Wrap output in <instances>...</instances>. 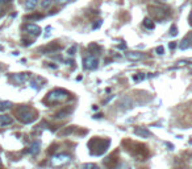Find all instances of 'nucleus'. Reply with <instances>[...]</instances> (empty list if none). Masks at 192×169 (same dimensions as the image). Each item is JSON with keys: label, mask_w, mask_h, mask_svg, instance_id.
<instances>
[{"label": "nucleus", "mask_w": 192, "mask_h": 169, "mask_svg": "<svg viewBox=\"0 0 192 169\" xmlns=\"http://www.w3.org/2000/svg\"><path fill=\"white\" fill-rule=\"evenodd\" d=\"M28 78H29V73H17V74L12 75V81L15 83H17V84L24 83Z\"/></svg>", "instance_id": "obj_10"}, {"label": "nucleus", "mask_w": 192, "mask_h": 169, "mask_svg": "<svg viewBox=\"0 0 192 169\" xmlns=\"http://www.w3.org/2000/svg\"><path fill=\"white\" fill-rule=\"evenodd\" d=\"M11 0H0V4H5V3H9Z\"/></svg>", "instance_id": "obj_31"}, {"label": "nucleus", "mask_w": 192, "mask_h": 169, "mask_svg": "<svg viewBox=\"0 0 192 169\" xmlns=\"http://www.w3.org/2000/svg\"><path fill=\"white\" fill-rule=\"evenodd\" d=\"M16 115H17V119L24 124H30L37 119V112L29 106H20L16 110Z\"/></svg>", "instance_id": "obj_2"}, {"label": "nucleus", "mask_w": 192, "mask_h": 169, "mask_svg": "<svg viewBox=\"0 0 192 169\" xmlns=\"http://www.w3.org/2000/svg\"><path fill=\"white\" fill-rule=\"evenodd\" d=\"M25 30H27L29 35H32V36H39L41 35V28L38 27V25H36V24H27L25 25V28H24Z\"/></svg>", "instance_id": "obj_8"}, {"label": "nucleus", "mask_w": 192, "mask_h": 169, "mask_svg": "<svg viewBox=\"0 0 192 169\" xmlns=\"http://www.w3.org/2000/svg\"><path fill=\"white\" fill-rule=\"evenodd\" d=\"M75 50H77V45H74V46H71L69 50H67V53H69L70 56H74L75 54Z\"/></svg>", "instance_id": "obj_24"}, {"label": "nucleus", "mask_w": 192, "mask_h": 169, "mask_svg": "<svg viewBox=\"0 0 192 169\" xmlns=\"http://www.w3.org/2000/svg\"><path fill=\"white\" fill-rule=\"evenodd\" d=\"M94 169H101V168H100V167H97V165H95V168H94Z\"/></svg>", "instance_id": "obj_33"}, {"label": "nucleus", "mask_w": 192, "mask_h": 169, "mask_svg": "<svg viewBox=\"0 0 192 169\" xmlns=\"http://www.w3.org/2000/svg\"><path fill=\"white\" fill-rule=\"evenodd\" d=\"M168 46H170V49H175V48H176V42H170Z\"/></svg>", "instance_id": "obj_30"}, {"label": "nucleus", "mask_w": 192, "mask_h": 169, "mask_svg": "<svg viewBox=\"0 0 192 169\" xmlns=\"http://www.w3.org/2000/svg\"><path fill=\"white\" fill-rule=\"evenodd\" d=\"M0 50H3V48H1V46H0Z\"/></svg>", "instance_id": "obj_34"}, {"label": "nucleus", "mask_w": 192, "mask_h": 169, "mask_svg": "<svg viewBox=\"0 0 192 169\" xmlns=\"http://www.w3.org/2000/svg\"><path fill=\"white\" fill-rule=\"evenodd\" d=\"M129 107H132V99H130V97H128V95H124V97H121L120 99H118V108L126 110V108H129Z\"/></svg>", "instance_id": "obj_9"}, {"label": "nucleus", "mask_w": 192, "mask_h": 169, "mask_svg": "<svg viewBox=\"0 0 192 169\" xmlns=\"http://www.w3.org/2000/svg\"><path fill=\"white\" fill-rule=\"evenodd\" d=\"M134 134L137 135V136H141V137H150L151 136L150 131H148L146 128H140V127L134 129Z\"/></svg>", "instance_id": "obj_13"}, {"label": "nucleus", "mask_w": 192, "mask_h": 169, "mask_svg": "<svg viewBox=\"0 0 192 169\" xmlns=\"http://www.w3.org/2000/svg\"><path fill=\"white\" fill-rule=\"evenodd\" d=\"M52 0H44V1H42V8H49L50 7V5H52Z\"/></svg>", "instance_id": "obj_21"}, {"label": "nucleus", "mask_w": 192, "mask_h": 169, "mask_svg": "<svg viewBox=\"0 0 192 169\" xmlns=\"http://www.w3.org/2000/svg\"><path fill=\"white\" fill-rule=\"evenodd\" d=\"M143 25H145L148 29H154V22L150 20V19H143Z\"/></svg>", "instance_id": "obj_17"}, {"label": "nucleus", "mask_w": 192, "mask_h": 169, "mask_svg": "<svg viewBox=\"0 0 192 169\" xmlns=\"http://www.w3.org/2000/svg\"><path fill=\"white\" fill-rule=\"evenodd\" d=\"M37 4H38V0H25V8H27L28 11H32V9H34L36 7H37Z\"/></svg>", "instance_id": "obj_15"}, {"label": "nucleus", "mask_w": 192, "mask_h": 169, "mask_svg": "<svg viewBox=\"0 0 192 169\" xmlns=\"http://www.w3.org/2000/svg\"><path fill=\"white\" fill-rule=\"evenodd\" d=\"M67 114H69V112H67V110H63V111L57 112V114H55V118H57V119H63L64 116H67Z\"/></svg>", "instance_id": "obj_20"}, {"label": "nucleus", "mask_w": 192, "mask_h": 169, "mask_svg": "<svg viewBox=\"0 0 192 169\" xmlns=\"http://www.w3.org/2000/svg\"><path fill=\"white\" fill-rule=\"evenodd\" d=\"M0 165H1V160H0Z\"/></svg>", "instance_id": "obj_35"}, {"label": "nucleus", "mask_w": 192, "mask_h": 169, "mask_svg": "<svg viewBox=\"0 0 192 169\" xmlns=\"http://www.w3.org/2000/svg\"><path fill=\"white\" fill-rule=\"evenodd\" d=\"M126 57L130 61H140L145 56H143V53H140V52H130V53H126Z\"/></svg>", "instance_id": "obj_12"}, {"label": "nucleus", "mask_w": 192, "mask_h": 169, "mask_svg": "<svg viewBox=\"0 0 192 169\" xmlns=\"http://www.w3.org/2000/svg\"><path fill=\"white\" fill-rule=\"evenodd\" d=\"M70 97V94L63 89H55L53 91H50L49 94L46 95L44 102L47 103V105H55V103H61L67 100V98Z\"/></svg>", "instance_id": "obj_3"}, {"label": "nucleus", "mask_w": 192, "mask_h": 169, "mask_svg": "<svg viewBox=\"0 0 192 169\" xmlns=\"http://www.w3.org/2000/svg\"><path fill=\"white\" fill-rule=\"evenodd\" d=\"M39 151H41V142L36 140V142H33L32 144H30L29 149H28V153H30L32 156H36V155H38Z\"/></svg>", "instance_id": "obj_11"}, {"label": "nucleus", "mask_w": 192, "mask_h": 169, "mask_svg": "<svg viewBox=\"0 0 192 169\" xmlns=\"http://www.w3.org/2000/svg\"><path fill=\"white\" fill-rule=\"evenodd\" d=\"M109 145H111V140L109 139H101V137H92L88 142L87 147L90 149V153L92 156H101L108 151Z\"/></svg>", "instance_id": "obj_1"}, {"label": "nucleus", "mask_w": 192, "mask_h": 169, "mask_svg": "<svg viewBox=\"0 0 192 169\" xmlns=\"http://www.w3.org/2000/svg\"><path fill=\"white\" fill-rule=\"evenodd\" d=\"M133 79H134V81H142V79H145V75H143L142 73H141L140 75H134Z\"/></svg>", "instance_id": "obj_26"}, {"label": "nucleus", "mask_w": 192, "mask_h": 169, "mask_svg": "<svg viewBox=\"0 0 192 169\" xmlns=\"http://www.w3.org/2000/svg\"><path fill=\"white\" fill-rule=\"evenodd\" d=\"M84 69H88V70H95L96 67L99 66V58L94 54H90L88 57L84 58Z\"/></svg>", "instance_id": "obj_6"}, {"label": "nucleus", "mask_w": 192, "mask_h": 169, "mask_svg": "<svg viewBox=\"0 0 192 169\" xmlns=\"http://www.w3.org/2000/svg\"><path fill=\"white\" fill-rule=\"evenodd\" d=\"M171 36H176L178 35V28H176V25H173L171 27Z\"/></svg>", "instance_id": "obj_25"}, {"label": "nucleus", "mask_w": 192, "mask_h": 169, "mask_svg": "<svg viewBox=\"0 0 192 169\" xmlns=\"http://www.w3.org/2000/svg\"><path fill=\"white\" fill-rule=\"evenodd\" d=\"M191 46V42L188 41V40H183L182 42H180V45H179V48L182 50H186V49H188V48Z\"/></svg>", "instance_id": "obj_18"}, {"label": "nucleus", "mask_w": 192, "mask_h": 169, "mask_svg": "<svg viewBox=\"0 0 192 169\" xmlns=\"http://www.w3.org/2000/svg\"><path fill=\"white\" fill-rule=\"evenodd\" d=\"M69 0H55V3L57 4H64V3H67Z\"/></svg>", "instance_id": "obj_29"}, {"label": "nucleus", "mask_w": 192, "mask_h": 169, "mask_svg": "<svg viewBox=\"0 0 192 169\" xmlns=\"http://www.w3.org/2000/svg\"><path fill=\"white\" fill-rule=\"evenodd\" d=\"M70 161V156L66 153H58L54 155V156L50 159V164L53 165L54 168H59V167H63L64 164Z\"/></svg>", "instance_id": "obj_5"}, {"label": "nucleus", "mask_w": 192, "mask_h": 169, "mask_svg": "<svg viewBox=\"0 0 192 169\" xmlns=\"http://www.w3.org/2000/svg\"><path fill=\"white\" fill-rule=\"evenodd\" d=\"M71 132H72V127H70L69 129H67V128H66V129H63V131L61 132V135H70Z\"/></svg>", "instance_id": "obj_27"}, {"label": "nucleus", "mask_w": 192, "mask_h": 169, "mask_svg": "<svg viewBox=\"0 0 192 169\" xmlns=\"http://www.w3.org/2000/svg\"><path fill=\"white\" fill-rule=\"evenodd\" d=\"M155 52H157V54H163V53H165V48L163 46H157L155 48Z\"/></svg>", "instance_id": "obj_23"}, {"label": "nucleus", "mask_w": 192, "mask_h": 169, "mask_svg": "<svg viewBox=\"0 0 192 169\" xmlns=\"http://www.w3.org/2000/svg\"><path fill=\"white\" fill-rule=\"evenodd\" d=\"M117 164H118V159L116 157V153L111 155V156L107 157V159H104V165L108 169H116Z\"/></svg>", "instance_id": "obj_7"}, {"label": "nucleus", "mask_w": 192, "mask_h": 169, "mask_svg": "<svg viewBox=\"0 0 192 169\" xmlns=\"http://www.w3.org/2000/svg\"><path fill=\"white\" fill-rule=\"evenodd\" d=\"M44 16L41 15V13H36V15H30V16H27V20H38V19H42Z\"/></svg>", "instance_id": "obj_19"}, {"label": "nucleus", "mask_w": 192, "mask_h": 169, "mask_svg": "<svg viewBox=\"0 0 192 169\" xmlns=\"http://www.w3.org/2000/svg\"><path fill=\"white\" fill-rule=\"evenodd\" d=\"M12 107V102L9 100H0V111H7Z\"/></svg>", "instance_id": "obj_16"}, {"label": "nucleus", "mask_w": 192, "mask_h": 169, "mask_svg": "<svg viewBox=\"0 0 192 169\" xmlns=\"http://www.w3.org/2000/svg\"><path fill=\"white\" fill-rule=\"evenodd\" d=\"M101 24H103V22H101V20H99L97 22H95L94 27H92V28H94V29H97V28H100V27H101Z\"/></svg>", "instance_id": "obj_28"}, {"label": "nucleus", "mask_w": 192, "mask_h": 169, "mask_svg": "<svg viewBox=\"0 0 192 169\" xmlns=\"http://www.w3.org/2000/svg\"><path fill=\"white\" fill-rule=\"evenodd\" d=\"M190 21L192 22V12H191V15H190Z\"/></svg>", "instance_id": "obj_32"}, {"label": "nucleus", "mask_w": 192, "mask_h": 169, "mask_svg": "<svg viewBox=\"0 0 192 169\" xmlns=\"http://www.w3.org/2000/svg\"><path fill=\"white\" fill-rule=\"evenodd\" d=\"M191 40H192V36H191Z\"/></svg>", "instance_id": "obj_36"}, {"label": "nucleus", "mask_w": 192, "mask_h": 169, "mask_svg": "<svg viewBox=\"0 0 192 169\" xmlns=\"http://www.w3.org/2000/svg\"><path fill=\"white\" fill-rule=\"evenodd\" d=\"M130 145H129L128 152L134 156L137 160H146L149 157V149L146 148V145L140 144V143H133V142H129Z\"/></svg>", "instance_id": "obj_4"}, {"label": "nucleus", "mask_w": 192, "mask_h": 169, "mask_svg": "<svg viewBox=\"0 0 192 169\" xmlns=\"http://www.w3.org/2000/svg\"><path fill=\"white\" fill-rule=\"evenodd\" d=\"M94 168H95V164H92V162L83 164V167H82V169H94Z\"/></svg>", "instance_id": "obj_22"}, {"label": "nucleus", "mask_w": 192, "mask_h": 169, "mask_svg": "<svg viewBox=\"0 0 192 169\" xmlns=\"http://www.w3.org/2000/svg\"><path fill=\"white\" fill-rule=\"evenodd\" d=\"M13 119L9 115H0V126H9L12 124Z\"/></svg>", "instance_id": "obj_14"}]
</instances>
